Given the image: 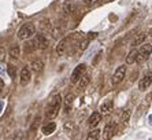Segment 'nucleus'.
<instances>
[{
	"instance_id": "f257e3e1",
	"label": "nucleus",
	"mask_w": 152,
	"mask_h": 140,
	"mask_svg": "<svg viewBox=\"0 0 152 140\" xmlns=\"http://www.w3.org/2000/svg\"><path fill=\"white\" fill-rule=\"evenodd\" d=\"M60 106H62V96L60 94L53 95L52 98L50 99L48 105L45 107V118L47 119H53L55 117L59 114Z\"/></svg>"
},
{
	"instance_id": "f03ea898",
	"label": "nucleus",
	"mask_w": 152,
	"mask_h": 140,
	"mask_svg": "<svg viewBox=\"0 0 152 140\" xmlns=\"http://www.w3.org/2000/svg\"><path fill=\"white\" fill-rule=\"evenodd\" d=\"M36 33V26L32 22H26L19 28L18 30V39L19 40H28L30 39L33 35Z\"/></svg>"
},
{
	"instance_id": "7ed1b4c3",
	"label": "nucleus",
	"mask_w": 152,
	"mask_h": 140,
	"mask_svg": "<svg viewBox=\"0 0 152 140\" xmlns=\"http://www.w3.org/2000/svg\"><path fill=\"white\" fill-rule=\"evenodd\" d=\"M151 49H152V44L151 43H147V44H144L142 43L141 48H140V51L137 52V56H136V63H141L144 62L145 59H148L149 56H151Z\"/></svg>"
},
{
	"instance_id": "20e7f679",
	"label": "nucleus",
	"mask_w": 152,
	"mask_h": 140,
	"mask_svg": "<svg viewBox=\"0 0 152 140\" xmlns=\"http://www.w3.org/2000/svg\"><path fill=\"white\" fill-rule=\"evenodd\" d=\"M86 71V65L85 63H81V65H78L74 70H73V73L70 76V83L71 84H77V81L81 78V76Z\"/></svg>"
},
{
	"instance_id": "39448f33",
	"label": "nucleus",
	"mask_w": 152,
	"mask_h": 140,
	"mask_svg": "<svg viewBox=\"0 0 152 140\" xmlns=\"http://www.w3.org/2000/svg\"><path fill=\"white\" fill-rule=\"evenodd\" d=\"M125 76H126V66L125 65H122V66H119L117 70H115V73H114L113 76V84L114 85H118L121 84L122 81L125 80Z\"/></svg>"
},
{
	"instance_id": "423d86ee",
	"label": "nucleus",
	"mask_w": 152,
	"mask_h": 140,
	"mask_svg": "<svg viewBox=\"0 0 152 140\" xmlns=\"http://www.w3.org/2000/svg\"><path fill=\"white\" fill-rule=\"evenodd\" d=\"M34 46L36 48L39 49H47L48 48V39H47V36L44 35V33H37V36H36L34 39Z\"/></svg>"
},
{
	"instance_id": "0eeeda50",
	"label": "nucleus",
	"mask_w": 152,
	"mask_h": 140,
	"mask_svg": "<svg viewBox=\"0 0 152 140\" xmlns=\"http://www.w3.org/2000/svg\"><path fill=\"white\" fill-rule=\"evenodd\" d=\"M30 80H32V71L29 67H23L19 73V83L22 87H26L30 83Z\"/></svg>"
},
{
	"instance_id": "6e6552de",
	"label": "nucleus",
	"mask_w": 152,
	"mask_h": 140,
	"mask_svg": "<svg viewBox=\"0 0 152 140\" xmlns=\"http://www.w3.org/2000/svg\"><path fill=\"white\" fill-rule=\"evenodd\" d=\"M115 130H117V124L115 122H108L104 128V132H103V136L104 140H111V137L115 135Z\"/></svg>"
},
{
	"instance_id": "1a4fd4ad",
	"label": "nucleus",
	"mask_w": 152,
	"mask_h": 140,
	"mask_svg": "<svg viewBox=\"0 0 152 140\" xmlns=\"http://www.w3.org/2000/svg\"><path fill=\"white\" fill-rule=\"evenodd\" d=\"M30 71H33V73L36 74H40L44 70V62H42L41 59H34L32 60V63H30Z\"/></svg>"
},
{
	"instance_id": "9d476101",
	"label": "nucleus",
	"mask_w": 152,
	"mask_h": 140,
	"mask_svg": "<svg viewBox=\"0 0 152 140\" xmlns=\"http://www.w3.org/2000/svg\"><path fill=\"white\" fill-rule=\"evenodd\" d=\"M151 83H152V76H151V73H148L138 83V89H140V91H147V88L151 87Z\"/></svg>"
},
{
	"instance_id": "9b49d317",
	"label": "nucleus",
	"mask_w": 152,
	"mask_h": 140,
	"mask_svg": "<svg viewBox=\"0 0 152 140\" xmlns=\"http://www.w3.org/2000/svg\"><path fill=\"white\" fill-rule=\"evenodd\" d=\"M100 121H102V114H100V113H92V116L89 117V121H88L89 128H91V129L96 128V126L100 124Z\"/></svg>"
},
{
	"instance_id": "f8f14e48",
	"label": "nucleus",
	"mask_w": 152,
	"mask_h": 140,
	"mask_svg": "<svg viewBox=\"0 0 152 140\" xmlns=\"http://www.w3.org/2000/svg\"><path fill=\"white\" fill-rule=\"evenodd\" d=\"M145 40H147V35H145V33H137V35L133 37V40H132L130 46L134 48V47H138V46H141L142 43H145Z\"/></svg>"
},
{
	"instance_id": "ddd939ff",
	"label": "nucleus",
	"mask_w": 152,
	"mask_h": 140,
	"mask_svg": "<svg viewBox=\"0 0 152 140\" xmlns=\"http://www.w3.org/2000/svg\"><path fill=\"white\" fill-rule=\"evenodd\" d=\"M89 83H91V76H89V74H86V73H84V74L81 76V78L77 81L78 89H80V91H84L85 88L88 87Z\"/></svg>"
},
{
	"instance_id": "4468645a",
	"label": "nucleus",
	"mask_w": 152,
	"mask_h": 140,
	"mask_svg": "<svg viewBox=\"0 0 152 140\" xmlns=\"http://www.w3.org/2000/svg\"><path fill=\"white\" fill-rule=\"evenodd\" d=\"M69 47V37H64V39H62L59 41V44L56 46V54L58 55H63L64 52H66V49H67Z\"/></svg>"
},
{
	"instance_id": "2eb2a0df",
	"label": "nucleus",
	"mask_w": 152,
	"mask_h": 140,
	"mask_svg": "<svg viewBox=\"0 0 152 140\" xmlns=\"http://www.w3.org/2000/svg\"><path fill=\"white\" fill-rule=\"evenodd\" d=\"M55 129H56V124L55 122H48L45 124V125L42 126V133L44 135H52L53 132H55Z\"/></svg>"
},
{
	"instance_id": "dca6fc26",
	"label": "nucleus",
	"mask_w": 152,
	"mask_h": 140,
	"mask_svg": "<svg viewBox=\"0 0 152 140\" xmlns=\"http://www.w3.org/2000/svg\"><path fill=\"white\" fill-rule=\"evenodd\" d=\"M111 110H113V100H111V99H107V100L100 106V111H102L103 114H108Z\"/></svg>"
},
{
	"instance_id": "f3484780",
	"label": "nucleus",
	"mask_w": 152,
	"mask_h": 140,
	"mask_svg": "<svg viewBox=\"0 0 152 140\" xmlns=\"http://www.w3.org/2000/svg\"><path fill=\"white\" fill-rule=\"evenodd\" d=\"M73 10H74V6H73V3H70V1H66L63 6V8H62V15L63 17H69V15L73 13Z\"/></svg>"
},
{
	"instance_id": "a211bd4d",
	"label": "nucleus",
	"mask_w": 152,
	"mask_h": 140,
	"mask_svg": "<svg viewBox=\"0 0 152 140\" xmlns=\"http://www.w3.org/2000/svg\"><path fill=\"white\" fill-rule=\"evenodd\" d=\"M100 132L102 130L97 129V128H92L91 132L88 133V136H86V140H100Z\"/></svg>"
},
{
	"instance_id": "6ab92c4d",
	"label": "nucleus",
	"mask_w": 152,
	"mask_h": 140,
	"mask_svg": "<svg viewBox=\"0 0 152 140\" xmlns=\"http://www.w3.org/2000/svg\"><path fill=\"white\" fill-rule=\"evenodd\" d=\"M88 46H89V39H85V40H80L78 41V44H77V49H75V52L77 54H81V52H84L85 49L88 48Z\"/></svg>"
},
{
	"instance_id": "aec40b11",
	"label": "nucleus",
	"mask_w": 152,
	"mask_h": 140,
	"mask_svg": "<svg viewBox=\"0 0 152 140\" xmlns=\"http://www.w3.org/2000/svg\"><path fill=\"white\" fill-rule=\"evenodd\" d=\"M39 28L41 32H48L52 29V24H51L50 19H42V21H40Z\"/></svg>"
},
{
	"instance_id": "412c9836",
	"label": "nucleus",
	"mask_w": 152,
	"mask_h": 140,
	"mask_svg": "<svg viewBox=\"0 0 152 140\" xmlns=\"http://www.w3.org/2000/svg\"><path fill=\"white\" fill-rule=\"evenodd\" d=\"M137 52H138V49L134 47L130 52L127 54V56H126V65H132V63H134L136 56H137Z\"/></svg>"
},
{
	"instance_id": "4be33fe9",
	"label": "nucleus",
	"mask_w": 152,
	"mask_h": 140,
	"mask_svg": "<svg viewBox=\"0 0 152 140\" xmlns=\"http://www.w3.org/2000/svg\"><path fill=\"white\" fill-rule=\"evenodd\" d=\"M130 116H132V110L130 109H126L124 113H122V116H121V122H122L124 126L127 125L129 119H130Z\"/></svg>"
},
{
	"instance_id": "5701e85b",
	"label": "nucleus",
	"mask_w": 152,
	"mask_h": 140,
	"mask_svg": "<svg viewBox=\"0 0 152 140\" xmlns=\"http://www.w3.org/2000/svg\"><path fill=\"white\" fill-rule=\"evenodd\" d=\"M75 99V95L74 94H67L66 95V98H64V103H66V111H69L71 107V105H73V102H74Z\"/></svg>"
},
{
	"instance_id": "b1692460",
	"label": "nucleus",
	"mask_w": 152,
	"mask_h": 140,
	"mask_svg": "<svg viewBox=\"0 0 152 140\" xmlns=\"http://www.w3.org/2000/svg\"><path fill=\"white\" fill-rule=\"evenodd\" d=\"M51 32H52L53 39H59V37H62V36H63L64 28H63V26H56V28L51 29Z\"/></svg>"
},
{
	"instance_id": "393cba45",
	"label": "nucleus",
	"mask_w": 152,
	"mask_h": 140,
	"mask_svg": "<svg viewBox=\"0 0 152 140\" xmlns=\"http://www.w3.org/2000/svg\"><path fill=\"white\" fill-rule=\"evenodd\" d=\"M19 54H21V48H19V46H12L10 48V51H8V55H10L11 58H15V59L19 56Z\"/></svg>"
},
{
	"instance_id": "a878e982",
	"label": "nucleus",
	"mask_w": 152,
	"mask_h": 140,
	"mask_svg": "<svg viewBox=\"0 0 152 140\" xmlns=\"http://www.w3.org/2000/svg\"><path fill=\"white\" fill-rule=\"evenodd\" d=\"M34 49H37V48H36V46H34V41H28L25 44V47H23L25 54H32Z\"/></svg>"
},
{
	"instance_id": "bb28decb",
	"label": "nucleus",
	"mask_w": 152,
	"mask_h": 140,
	"mask_svg": "<svg viewBox=\"0 0 152 140\" xmlns=\"http://www.w3.org/2000/svg\"><path fill=\"white\" fill-rule=\"evenodd\" d=\"M7 71H8V76H10L11 80H14L15 77H17V67L14 66V65H8L7 66Z\"/></svg>"
},
{
	"instance_id": "cd10ccee",
	"label": "nucleus",
	"mask_w": 152,
	"mask_h": 140,
	"mask_svg": "<svg viewBox=\"0 0 152 140\" xmlns=\"http://www.w3.org/2000/svg\"><path fill=\"white\" fill-rule=\"evenodd\" d=\"M102 55H103V52H102V51H100V52H97V54H96L95 59H93V62H92V65H93V66H96V65L99 63V60H100V58H102Z\"/></svg>"
},
{
	"instance_id": "c85d7f7f",
	"label": "nucleus",
	"mask_w": 152,
	"mask_h": 140,
	"mask_svg": "<svg viewBox=\"0 0 152 140\" xmlns=\"http://www.w3.org/2000/svg\"><path fill=\"white\" fill-rule=\"evenodd\" d=\"M6 55H7V51L3 48V47H0V63L4 60V58H6Z\"/></svg>"
},
{
	"instance_id": "c756f323",
	"label": "nucleus",
	"mask_w": 152,
	"mask_h": 140,
	"mask_svg": "<svg viewBox=\"0 0 152 140\" xmlns=\"http://www.w3.org/2000/svg\"><path fill=\"white\" fill-rule=\"evenodd\" d=\"M82 1H84L86 6H93V4H96L99 0H82Z\"/></svg>"
},
{
	"instance_id": "7c9ffc66",
	"label": "nucleus",
	"mask_w": 152,
	"mask_h": 140,
	"mask_svg": "<svg viewBox=\"0 0 152 140\" xmlns=\"http://www.w3.org/2000/svg\"><path fill=\"white\" fill-rule=\"evenodd\" d=\"M96 36H97V33H95V32H93V33H91V35L88 36V39H89V40H91V39H95Z\"/></svg>"
},
{
	"instance_id": "2f4dec72",
	"label": "nucleus",
	"mask_w": 152,
	"mask_h": 140,
	"mask_svg": "<svg viewBox=\"0 0 152 140\" xmlns=\"http://www.w3.org/2000/svg\"><path fill=\"white\" fill-rule=\"evenodd\" d=\"M3 87H4V81L1 80V78H0V89H1Z\"/></svg>"
},
{
	"instance_id": "473e14b6",
	"label": "nucleus",
	"mask_w": 152,
	"mask_h": 140,
	"mask_svg": "<svg viewBox=\"0 0 152 140\" xmlns=\"http://www.w3.org/2000/svg\"><path fill=\"white\" fill-rule=\"evenodd\" d=\"M104 1H106V3H110V1H114V0H104Z\"/></svg>"
}]
</instances>
